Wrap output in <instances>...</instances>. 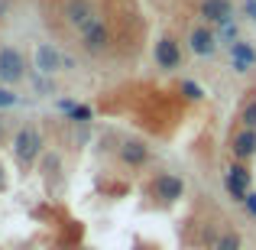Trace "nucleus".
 Instances as JSON below:
<instances>
[{
    "label": "nucleus",
    "mask_w": 256,
    "mask_h": 250,
    "mask_svg": "<svg viewBox=\"0 0 256 250\" xmlns=\"http://www.w3.org/2000/svg\"><path fill=\"white\" fill-rule=\"evenodd\" d=\"M42 133L36 127H20L16 137H13V156L20 159L23 166H32L39 156H42Z\"/></svg>",
    "instance_id": "obj_2"
},
{
    "label": "nucleus",
    "mask_w": 256,
    "mask_h": 250,
    "mask_svg": "<svg viewBox=\"0 0 256 250\" xmlns=\"http://www.w3.org/2000/svg\"><path fill=\"white\" fill-rule=\"evenodd\" d=\"M230 156H234V163H250L256 156V130L240 127V130L234 133L230 137Z\"/></svg>",
    "instance_id": "obj_10"
},
{
    "label": "nucleus",
    "mask_w": 256,
    "mask_h": 250,
    "mask_svg": "<svg viewBox=\"0 0 256 250\" xmlns=\"http://www.w3.org/2000/svg\"><path fill=\"white\" fill-rule=\"evenodd\" d=\"M117 156H120V163H124V166L143 169L146 163H150V146H146L143 140H124L120 150H117Z\"/></svg>",
    "instance_id": "obj_12"
},
{
    "label": "nucleus",
    "mask_w": 256,
    "mask_h": 250,
    "mask_svg": "<svg viewBox=\"0 0 256 250\" xmlns=\"http://www.w3.org/2000/svg\"><path fill=\"white\" fill-rule=\"evenodd\" d=\"M240 127H250V130H256V101H250V104L240 111Z\"/></svg>",
    "instance_id": "obj_18"
},
{
    "label": "nucleus",
    "mask_w": 256,
    "mask_h": 250,
    "mask_svg": "<svg viewBox=\"0 0 256 250\" xmlns=\"http://www.w3.org/2000/svg\"><path fill=\"white\" fill-rule=\"evenodd\" d=\"M32 65H36L39 75H56V72H62V52L56 49L52 43H39L36 46V56H32Z\"/></svg>",
    "instance_id": "obj_11"
},
{
    "label": "nucleus",
    "mask_w": 256,
    "mask_h": 250,
    "mask_svg": "<svg viewBox=\"0 0 256 250\" xmlns=\"http://www.w3.org/2000/svg\"><path fill=\"white\" fill-rule=\"evenodd\" d=\"M227 52H230V65H234V72H237V75H246V72L256 65V49L246 43V39L230 43V46H227Z\"/></svg>",
    "instance_id": "obj_13"
},
{
    "label": "nucleus",
    "mask_w": 256,
    "mask_h": 250,
    "mask_svg": "<svg viewBox=\"0 0 256 250\" xmlns=\"http://www.w3.org/2000/svg\"><path fill=\"white\" fill-rule=\"evenodd\" d=\"M110 43H114V33H110V23H107L104 17H98L88 30L78 33V46H82V52L91 56V59L104 56V52L110 49Z\"/></svg>",
    "instance_id": "obj_1"
},
{
    "label": "nucleus",
    "mask_w": 256,
    "mask_h": 250,
    "mask_svg": "<svg viewBox=\"0 0 256 250\" xmlns=\"http://www.w3.org/2000/svg\"><path fill=\"white\" fill-rule=\"evenodd\" d=\"M62 17H65V23H68L72 30L82 33V30H88V26L100 17V13H98V7H94V0H65Z\"/></svg>",
    "instance_id": "obj_6"
},
{
    "label": "nucleus",
    "mask_w": 256,
    "mask_h": 250,
    "mask_svg": "<svg viewBox=\"0 0 256 250\" xmlns=\"http://www.w3.org/2000/svg\"><path fill=\"white\" fill-rule=\"evenodd\" d=\"M26 78V59L16 46H0V82L16 85Z\"/></svg>",
    "instance_id": "obj_5"
},
{
    "label": "nucleus",
    "mask_w": 256,
    "mask_h": 250,
    "mask_svg": "<svg viewBox=\"0 0 256 250\" xmlns=\"http://www.w3.org/2000/svg\"><path fill=\"white\" fill-rule=\"evenodd\" d=\"M58 111H62L65 120H72V124H91L94 120V111L88 104H78V101H58Z\"/></svg>",
    "instance_id": "obj_14"
},
{
    "label": "nucleus",
    "mask_w": 256,
    "mask_h": 250,
    "mask_svg": "<svg viewBox=\"0 0 256 250\" xmlns=\"http://www.w3.org/2000/svg\"><path fill=\"white\" fill-rule=\"evenodd\" d=\"M224 188H227V195H230L234 201H240V205H244V198L253 192V172L246 169V163H230V166H227Z\"/></svg>",
    "instance_id": "obj_3"
},
{
    "label": "nucleus",
    "mask_w": 256,
    "mask_h": 250,
    "mask_svg": "<svg viewBox=\"0 0 256 250\" xmlns=\"http://www.w3.org/2000/svg\"><path fill=\"white\" fill-rule=\"evenodd\" d=\"M214 33H218V39H224L227 46H230V43H237V39H240V26L234 23V20H230V23H224V26H218Z\"/></svg>",
    "instance_id": "obj_17"
},
{
    "label": "nucleus",
    "mask_w": 256,
    "mask_h": 250,
    "mask_svg": "<svg viewBox=\"0 0 256 250\" xmlns=\"http://www.w3.org/2000/svg\"><path fill=\"white\" fill-rule=\"evenodd\" d=\"M218 33L208 30V26H194L192 33H188V52L198 59H211L214 52H218Z\"/></svg>",
    "instance_id": "obj_9"
},
{
    "label": "nucleus",
    "mask_w": 256,
    "mask_h": 250,
    "mask_svg": "<svg viewBox=\"0 0 256 250\" xmlns=\"http://www.w3.org/2000/svg\"><path fill=\"white\" fill-rule=\"evenodd\" d=\"M20 104V94L10 91V88H0V111H6V107H16Z\"/></svg>",
    "instance_id": "obj_19"
},
{
    "label": "nucleus",
    "mask_w": 256,
    "mask_h": 250,
    "mask_svg": "<svg viewBox=\"0 0 256 250\" xmlns=\"http://www.w3.org/2000/svg\"><path fill=\"white\" fill-rule=\"evenodd\" d=\"M178 91H182V98H185V101H192V104H198V101H204V88H201L198 82H192V78H182Z\"/></svg>",
    "instance_id": "obj_15"
},
{
    "label": "nucleus",
    "mask_w": 256,
    "mask_h": 250,
    "mask_svg": "<svg viewBox=\"0 0 256 250\" xmlns=\"http://www.w3.org/2000/svg\"><path fill=\"white\" fill-rule=\"evenodd\" d=\"M198 17L204 20V26H224L234 20V0H201L198 4Z\"/></svg>",
    "instance_id": "obj_8"
},
{
    "label": "nucleus",
    "mask_w": 256,
    "mask_h": 250,
    "mask_svg": "<svg viewBox=\"0 0 256 250\" xmlns=\"http://www.w3.org/2000/svg\"><path fill=\"white\" fill-rule=\"evenodd\" d=\"M244 208H246V214H250V218H256V192H250L244 198Z\"/></svg>",
    "instance_id": "obj_20"
},
{
    "label": "nucleus",
    "mask_w": 256,
    "mask_h": 250,
    "mask_svg": "<svg viewBox=\"0 0 256 250\" xmlns=\"http://www.w3.org/2000/svg\"><path fill=\"white\" fill-rule=\"evenodd\" d=\"M244 13H246V20L256 23V0H244Z\"/></svg>",
    "instance_id": "obj_21"
},
{
    "label": "nucleus",
    "mask_w": 256,
    "mask_h": 250,
    "mask_svg": "<svg viewBox=\"0 0 256 250\" xmlns=\"http://www.w3.org/2000/svg\"><path fill=\"white\" fill-rule=\"evenodd\" d=\"M150 192L156 195L159 201L172 205V201H178L182 195H185V179H182V175H175V172H156V175H152Z\"/></svg>",
    "instance_id": "obj_7"
},
{
    "label": "nucleus",
    "mask_w": 256,
    "mask_h": 250,
    "mask_svg": "<svg viewBox=\"0 0 256 250\" xmlns=\"http://www.w3.org/2000/svg\"><path fill=\"white\" fill-rule=\"evenodd\" d=\"M152 62L162 72H178L182 69V43L175 36H159L152 43Z\"/></svg>",
    "instance_id": "obj_4"
},
{
    "label": "nucleus",
    "mask_w": 256,
    "mask_h": 250,
    "mask_svg": "<svg viewBox=\"0 0 256 250\" xmlns=\"http://www.w3.org/2000/svg\"><path fill=\"white\" fill-rule=\"evenodd\" d=\"M214 250H244V240H240L237 231H227V234H220V240L214 244Z\"/></svg>",
    "instance_id": "obj_16"
}]
</instances>
